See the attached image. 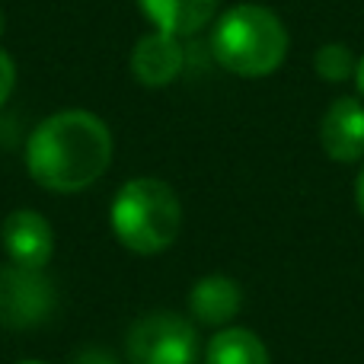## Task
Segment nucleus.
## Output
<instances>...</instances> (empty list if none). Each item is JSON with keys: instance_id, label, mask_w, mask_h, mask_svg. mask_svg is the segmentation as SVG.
Wrapping results in <instances>:
<instances>
[{"instance_id": "obj_5", "label": "nucleus", "mask_w": 364, "mask_h": 364, "mask_svg": "<svg viewBox=\"0 0 364 364\" xmlns=\"http://www.w3.org/2000/svg\"><path fill=\"white\" fill-rule=\"evenodd\" d=\"M55 304V284L42 269H23L13 262L0 269V326H38L51 316Z\"/></svg>"}, {"instance_id": "obj_3", "label": "nucleus", "mask_w": 364, "mask_h": 364, "mask_svg": "<svg viewBox=\"0 0 364 364\" xmlns=\"http://www.w3.org/2000/svg\"><path fill=\"white\" fill-rule=\"evenodd\" d=\"M112 230L125 250L154 256L176 243L182 230V205L164 179L138 176L112 198Z\"/></svg>"}, {"instance_id": "obj_8", "label": "nucleus", "mask_w": 364, "mask_h": 364, "mask_svg": "<svg viewBox=\"0 0 364 364\" xmlns=\"http://www.w3.org/2000/svg\"><path fill=\"white\" fill-rule=\"evenodd\" d=\"M186 55L176 36L154 29L151 36H144L132 51V74L138 77V83L144 87H166L179 77Z\"/></svg>"}, {"instance_id": "obj_4", "label": "nucleus", "mask_w": 364, "mask_h": 364, "mask_svg": "<svg viewBox=\"0 0 364 364\" xmlns=\"http://www.w3.org/2000/svg\"><path fill=\"white\" fill-rule=\"evenodd\" d=\"M132 364H198V333L179 314H147L128 329Z\"/></svg>"}, {"instance_id": "obj_10", "label": "nucleus", "mask_w": 364, "mask_h": 364, "mask_svg": "<svg viewBox=\"0 0 364 364\" xmlns=\"http://www.w3.org/2000/svg\"><path fill=\"white\" fill-rule=\"evenodd\" d=\"M138 4L160 32H170L176 38L205 29L218 10V0H138Z\"/></svg>"}, {"instance_id": "obj_7", "label": "nucleus", "mask_w": 364, "mask_h": 364, "mask_svg": "<svg viewBox=\"0 0 364 364\" xmlns=\"http://www.w3.org/2000/svg\"><path fill=\"white\" fill-rule=\"evenodd\" d=\"M320 141L329 160L358 164L364 157V102L355 96H339L329 102L320 122Z\"/></svg>"}, {"instance_id": "obj_15", "label": "nucleus", "mask_w": 364, "mask_h": 364, "mask_svg": "<svg viewBox=\"0 0 364 364\" xmlns=\"http://www.w3.org/2000/svg\"><path fill=\"white\" fill-rule=\"evenodd\" d=\"M355 205H358V211L364 214V164H361L358 179H355Z\"/></svg>"}, {"instance_id": "obj_13", "label": "nucleus", "mask_w": 364, "mask_h": 364, "mask_svg": "<svg viewBox=\"0 0 364 364\" xmlns=\"http://www.w3.org/2000/svg\"><path fill=\"white\" fill-rule=\"evenodd\" d=\"M13 83H16V68H13L10 55H6V51L0 48V106H4V102L10 100Z\"/></svg>"}, {"instance_id": "obj_1", "label": "nucleus", "mask_w": 364, "mask_h": 364, "mask_svg": "<svg viewBox=\"0 0 364 364\" xmlns=\"http://www.w3.org/2000/svg\"><path fill=\"white\" fill-rule=\"evenodd\" d=\"M112 164V134L93 112L68 109L38 122L26 144V170L48 192L90 188Z\"/></svg>"}, {"instance_id": "obj_17", "label": "nucleus", "mask_w": 364, "mask_h": 364, "mask_svg": "<svg viewBox=\"0 0 364 364\" xmlns=\"http://www.w3.org/2000/svg\"><path fill=\"white\" fill-rule=\"evenodd\" d=\"M4 26H6V19H4V10H0V36H4Z\"/></svg>"}, {"instance_id": "obj_18", "label": "nucleus", "mask_w": 364, "mask_h": 364, "mask_svg": "<svg viewBox=\"0 0 364 364\" xmlns=\"http://www.w3.org/2000/svg\"><path fill=\"white\" fill-rule=\"evenodd\" d=\"M19 364H45V361H19Z\"/></svg>"}, {"instance_id": "obj_14", "label": "nucleus", "mask_w": 364, "mask_h": 364, "mask_svg": "<svg viewBox=\"0 0 364 364\" xmlns=\"http://www.w3.org/2000/svg\"><path fill=\"white\" fill-rule=\"evenodd\" d=\"M70 364H122V361H115L112 355L100 352V348H87V352H80Z\"/></svg>"}, {"instance_id": "obj_11", "label": "nucleus", "mask_w": 364, "mask_h": 364, "mask_svg": "<svg viewBox=\"0 0 364 364\" xmlns=\"http://www.w3.org/2000/svg\"><path fill=\"white\" fill-rule=\"evenodd\" d=\"M205 364H269V348L252 329L230 326L211 336L205 348Z\"/></svg>"}, {"instance_id": "obj_16", "label": "nucleus", "mask_w": 364, "mask_h": 364, "mask_svg": "<svg viewBox=\"0 0 364 364\" xmlns=\"http://www.w3.org/2000/svg\"><path fill=\"white\" fill-rule=\"evenodd\" d=\"M355 83H358V90H361V96H364V55H361V61H358V70H355Z\"/></svg>"}, {"instance_id": "obj_6", "label": "nucleus", "mask_w": 364, "mask_h": 364, "mask_svg": "<svg viewBox=\"0 0 364 364\" xmlns=\"http://www.w3.org/2000/svg\"><path fill=\"white\" fill-rule=\"evenodd\" d=\"M0 243L13 265L23 269H45L55 252V230L51 224L32 208H16L4 218L0 227Z\"/></svg>"}, {"instance_id": "obj_2", "label": "nucleus", "mask_w": 364, "mask_h": 364, "mask_svg": "<svg viewBox=\"0 0 364 364\" xmlns=\"http://www.w3.org/2000/svg\"><path fill=\"white\" fill-rule=\"evenodd\" d=\"M211 55L237 77H269L288 58V29L259 4H237L211 32Z\"/></svg>"}, {"instance_id": "obj_9", "label": "nucleus", "mask_w": 364, "mask_h": 364, "mask_svg": "<svg viewBox=\"0 0 364 364\" xmlns=\"http://www.w3.org/2000/svg\"><path fill=\"white\" fill-rule=\"evenodd\" d=\"M243 307V291L233 278L227 275H205L195 282L192 294H188V310L195 314L198 323L208 326H224Z\"/></svg>"}, {"instance_id": "obj_12", "label": "nucleus", "mask_w": 364, "mask_h": 364, "mask_svg": "<svg viewBox=\"0 0 364 364\" xmlns=\"http://www.w3.org/2000/svg\"><path fill=\"white\" fill-rule=\"evenodd\" d=\"M314 70L326 83H346V80H352L355 70H358V58H355V51L348 48V45L329 42V45H323V48L316 51Z\"/></svg>"}]
</instances>
